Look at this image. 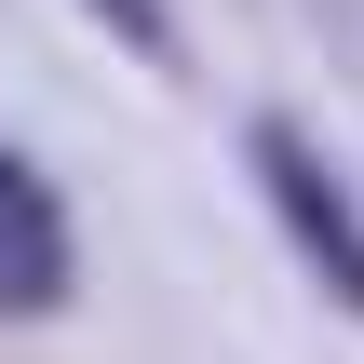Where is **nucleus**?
Segmentation results:
<instances>
[{
    "instance_id": "nucleus-1",
    "label": "nucleus",
    "mask_w": 364,
    "mask_h": 364,
    "mask_svg": "<svg viewBox=\"0 0 364 364\" xmlns=\"http://www.w3.org/2000/svg\"><path fill=\"white\" fill-rule=\"evenodd\" d=\"M243 149H257V176H270V216L297 230V257L324 270V297H338V311H364V216H351V189L311 162V135H297V122H257Z\"/></svg>"
},
{
    "instance_id": "nucleus-2",
    "label": "nucleus",
    "mask_w": 364,
    "mask_h": 364,
    "mask_svg": "<svg viewBox=\"0 0 364 364\" xmlns=\"http://www.w3.org/2000/svg\"><path fill=\"white\" fill-rule=\"evenodd\" d=\"M54 297H68V216H54L41 162L0 149V324H27V311H54Z\"/></svg>"
}]
</instances>
